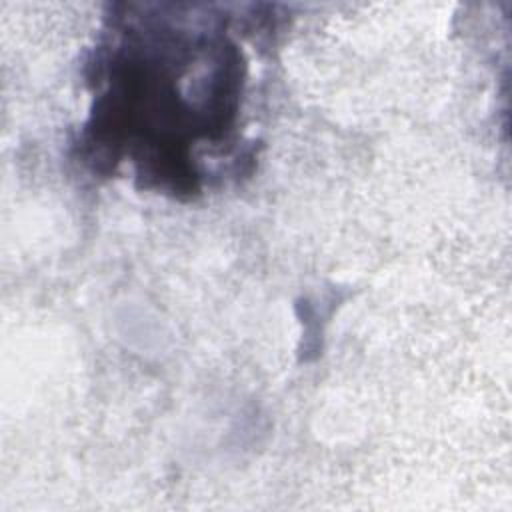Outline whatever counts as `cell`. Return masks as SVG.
<instances>
[{
    "label": "cell",
    "instance_id": "1",
    "mask_svg": "<svg viewBox=\"0 0 512 512\" xmlns=\"http://www.w3.org/2000/svg\"><path fill=\"white\" fill-rule=\"evenodd\" d=\"M118 6L94 48L82 148L96 168L130 164L146 188L192 196L200 150H230L248 64L230 18L192 6Z\"/></svg>",
    "mask_w": 512,
    "mask_h": 512
}]
</instances>
